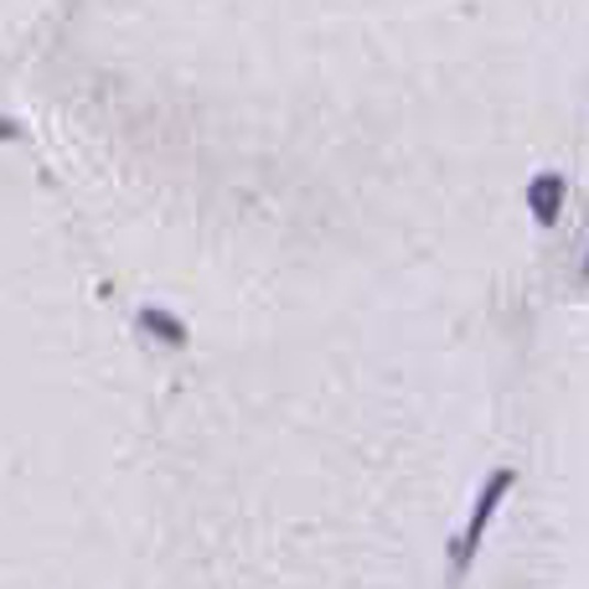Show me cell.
<instances>
[{"label":"cell","mask_w":589,"mask_h":589,"mask_svg":"<svg viewBox=\"0 0 589 589\" xmlns=\"http://www.w3.org/2000/svg\"><path fill=\"white\" fill-rule=\"evenodd\" d=\"M140 326H145L155 341H166V347H182L186 341V326L176 316H166L161 305H145V310H140Z\"/></svg>","instance_id":"cell-3"},{"label":"cell","mask_w":589,"mask_h":589,"mask_svg":"<svg viewBox=\"0 0 589 589\" xmlns=\"http://www.w3.org/2000/svg\"><path fill=\"white\" fill-rule=\"evenodd\" d=\"M512 491V471H491V481H487V491L476 497V512H471V522H466V538L455 543V569L466 574L471 569V554H476V543H481V533L491 527V517H497V506H502V497Z\"/></svg>","instance_id":"cell-1"},{"label":"cell","mask_w":589,"mask_h":589,"mask_svg":"<svg viewBox=\"0 0 589 589\" xmlns=\"http://www.w3.org/2000/svg\"><path fill=\"white\" fill-rule=\"evenodd\" d=\"M585 274H589V249H585Z\"/></svg>","instance_id":"cell-5"},{"label":"cell","mask_w":589,"mask_h":589,"mask_svg":"<svg viewBox=\"0 0 589 589\" xmlns=\"http://www.w3.org/2000/svg\"><path fill=\"white\" fill-rule=\"evenodd\" d=\"M564 192H569V182H564L558 171L533 176V186H527V207H533V218H538L543 228H554L558 222V212H564Z\"/></svg>","instance_id":"cell-2"},{"label":"cell","mask_w":589,"mask_h":589,"mask_svg":"<svg viewBox=\"0 0 589 589\" xmlns=\"http://www.w3.org/2000/svg\"><path fill=\"white\" fill-rule=\"evenodd\" d=\"M11 140H21V124L11 114H0V145H11Z\"/></svg>","instance_id":"cell-4"}]
</instances>
